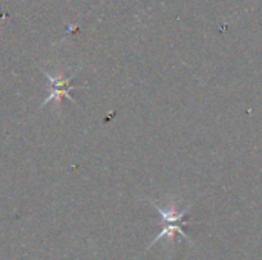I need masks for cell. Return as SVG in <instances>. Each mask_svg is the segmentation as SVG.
Masks as SVG:
<instances>
[{
  "mask_svg": "<svg viewBox=\"0 0 262 260\" xmlns=\"http://www.w3.org/2000/svg\"><path fill=\"white\" fill-rule=\"evenodd\" d=\"M78 70H80V67H75V69L64 67V69L58 70L57 74H52V72H46L45 69H41V72L45 74L48 84H49V95L43 101L41 109L52 103H55V106L58 107L61 103V98H68V101L75 103L69 92L72 89H84L83 86H72V80L77 77Z\"/></svg>",
  "mask_w": 262,
  "mask_h": 260,
  "instance_id": "cell-1",
  "label": "cell"
},
{
  "mask_svg": "<svg viewBox=\"0 0 262 260\" xmlns=\"http://www.w3.org/2000/svg\"><path fill=\"white\" fill-rule=\"evenodd\" d=\"M152 205L158 210V213L163 219V231L157 236V239L150 245L157 244L163 238L173 239L175 234H181V236L187 238L184 233V216L187 215V210H178L175 205L160 207L157 202H152Z\"/></svg>",
  "mask_w": 262,
  "mask_h": 260,
  "instance_id": "cell-2",
  "label": "cell"
}]
</instances>
